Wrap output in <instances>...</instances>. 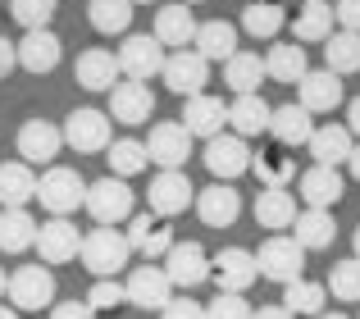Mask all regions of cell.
<instances>
[{"label":"cell","instance_id":"6da1fadb","mask_svg":"<svg viewBox=\"0 0 360 319\" xmlns=\"http://www.w3.org/2000/svg\"><path fill=\"white\" fill-rule=\"evenodd\" d=\"M82 205H87V214L101 228H115V223H128L137 214V192L123 178H96V183H87Z\"/></svg>","mask_w":360,"mask_h":319},{"label":"cell","instance_id":"7a4b0ae2","mask_svg":"<svg viewBox=\"0 0 360 319\" xmlns=\"http://www.w3.org/2000/svg\"><path fill=\"white\" fill-rule=\"evenodd\" d=\"M82 196H87V183H82V174L69 169V164H51L41 178H37V201H41L55 219H69V214L82 205Z\"/></svg>","mask_w":360,"mask_h":319},{"label":"cell","instance_id":"3957f363","mask_svg":"<svg viewBox=\"0 0 360 319\" xmlns=\"http://www.w3.org/2000/svg\"><path fill=\"white\" fill-rule=\"evenodd\" d=\"M78 256H82V265H87L96 278H115L119 269L132 260V247H128V237H123L119 228H91L87 237H82Z\"/></svg>","mask_w":360,"mask_h":319},{"label":"cell","instance_id":"277c9868","mask_svg":"<svg viewBox=\"0 0 360 319\" xmlns=\"http://www.w3.org/2000/svg\"><path fill=\"white\" fill-rule=\"evenodd\" d=\"M5 297L14 311H51L55 306V274L51 265H18L5 283Z\"/></svg>","mask_w":360,"mask_h":319},{"label":"cell","instance_id":"5b68a950","mask_svg":"<svg viewBox=\"0 0 360 319\" xmlns=\"http://www.w3.org/2000/svg\"><path fill=\"white\" fill-rule=\"evenodd\" d=\"M255 256V269H260V278H269V283H297L301 269H306V251L297 247L292 237H283V233H274L269 242H264L260 251H251Z\"/></svg>","mask_w":360,"mask_h":319},{"label":"cell","instance_id":"8992f818","mask_svg":"<svg viewBox=\"0 0 360 319\" xmlns=\"http://www.w3.org/2000/svg\"><path fill=\"white\" fill-rule=\"evenodd\" d=\"M115 60H119V78L146 82V78H160V69H165V46L150 32H128Z\"/></svg>","mask_w":360,"mask_h":319},{"label":"cell","instance_id":"52a82bcc","mask_svg":"<svg viewBox=\"0 0 360 319\" xmlns=\"http://www.w3.org/2000/svg\"><path fill=\"white\" fill-rule=\"evenodd\" d=\"M64 142L73 146L78 155H96V151H105L110 142H115V128H110V115L105 110H91V105H82V110H73L69 119H64Z\"/></svg>","mask_w":360,"mask_h":319},{"label":"cell","instance_id":"ba28073f","mask_svg":"<svg viewBox=\"0 0 360 319\" xmlns=\"http://www.w3.org/2000/svg\"><path fill=\"white\" fill-rule=\"evenodd\" d=\"M146 201H150V214H155V219H174V214H183L187 205L196 201V187L183 169H160V174L150 178Z\"/></svg>","mask_w":360,"mask_h":319},{"label":"cell","instance_id":"9c48e42d","mask_svg":"<svg viewBox=\"0 0 360 319\" xmlns=\"http://www.w3.org/2000/svg\"><path fill=\"white\" fill-rule=\"evenodd\" d=\"M123 301L137 306V311H165L174 301V283L165 278L160 265H137L128 274V283H123Z\"/></svg>","mask_w":360,"mask_h":319},{"label":"cell","instance_id":"30bf717a","mask_svg":"<svg viewBox=\"0 0 360 319\" xmlns=\"http://www.w3.org/2000/svg\"><path fill=\"white\" fill-rule=\"evenodd\" d=\"M165 278L174 287H183V292L201 287L205 278H210V256H205L201 242H174L169 256H165Z\"/></svg>","mask_w":360,"mask_h":319},{"label":"cell","instance_id":"8fae6325","mask_svg":"<svg viewBox=\"0 0 360 319\" xmlns=\"http://www.w3.org/2000/svg\"><path fill=\"white\" fill-rule=\"evenodd\" d=\"M201 160H205V169L214 174V183H233V178L251 174V146H246L242 137H233V133L210 137Z\"/></svg>","mask_w":360,"mask_h":319},{"label":"cell","instance_id":"7c38bea8","mask_svg":"<svg viewBox=\"0 0 360 319\" xmlns=\"http://www.w3.org/2000/svg\"><path fill=\"white\" fill-rule=\"evenodd\" d=\"M160 78H165V87L174 91V96H201L205 82H210V64L201 60L196 51H174L165 55V69H160Z\"/></svg>","mask_w":360,"mask_h":319},{"label":"cell","instance_id":"4fadbf2b","mask_svg":"<svg viewBox=\"0 0 360 319\" xmlns=\"http://www.w3.org/2000/svg\"><path fill=\"white\" fill-rule=\"evenodd\" d=\"M210 278H214V287H219V292L242 297L246 287L260 278V269H255V256L246 247H224L219 256H210Z\"/></svg>","mask_w":360,"mask_h":319},{"label":"cell","instance_id":"5bb4252c","mask_svg":"<svg viewBox=\"0 0 360 319\" xmlns=\"http://www.w3.org/2000/svg\"><path fill=\"white\" fill-rule=\"evenodd\" d=\"M32 247L41 251V265H69V260H78L82 233H78V223H69V219H46V223H37Z\"/></svg>","mask_w":360,"mask_h":319},{"label":"cell","instance_id":"9a60e30c","mask_svg":"<svg viewBox=\"0 0 360 319\" xmlns=\"http://www.w3.org/2000/svg\"><path fill=\"white\" fill-rule=\"evenodd\" d=\"M196 214H201L210 228H233L242 214V192L233 183H210L196 192Z\"/></svg>","mask_w":360,"mask_h":319},{"label":"cell","instance_id":"2e32d148","mask_svg":"<svg viewBox=\"0 0 360 319\" xmlns=\"http://www.w3.org/2000/svg\"><path fill=\"white\" fill-rule=\"evenodd\" d=\"M14 55H18V69L51 73V69H60V60H64V41L51 27H41V32H23V41H14Z\"/></svg>","mask_w":360,"mask_h":319},{"label":"cell","instance_id":"e0dca14e","mask_svg":"<svg viewBox=\"0 0 360 319\" xmlns=\"http://www.w3.org/2000/svg\"><path fill=\"white\" fill-rule=\"evenodd\" d=\"M64 146V133L55 124H46V119H27L23 128H18V155H23V164H55V155H60Z\"/></svg>","mask_w":360,"mask_h":319},{"label":"cell","instance_id":"ac0fdd59","mask_svg":"<svg viewBox=\"0 0 360 319\" xmlns=\"http://www.w3.org/2000/svg\"><path fill=\"white\" fill-rule=\"evenodd\" d=\"M128 247L137 251V256H146V265H155V260L169 256V247H174V228H165V223L155 219V214H132L128 219Z\"/></svg>","mask_w":360,"mask_h":319},{"label":"cell","instance_id":"d6986e66","mask_svg":"<svg viewBox=\"0 0 360 319\" xmlns=\"http://www.w3.org/2000/svg\"><path fill=\"white\" fill-rule=\"evenodd\" d=\"M146 155L160 169H183L187 155H192V137H187L183 124H155L146 137Z\"/></svg>","mask_w":360,"mask_h":319},{"label":"cell","instance_id":"ffe728a7","mask_svg":"<svg viewBox=\"0 0 360 319\" xmlns=\"http://www.w3.org/2000/svg\"><path fill=\"white\" fill-rule=\"evenodd\" d=\"M297 187H301V201H306V210H333L338 201H342L347 183L338 169H324V164H310L306 174H297Z\"/></svg>","mask_w":360,"mask_h":319},{"label":"cell","instance_id":"44dd1931","mask_svg":"<svg viewBox=\"0 0 360 319\" xmlns=\"http://www.w3.org/2000/svg\"><path fill=\"white\" fill-rule=\"evenodd\" d=\"M224 124H229V105H224L219 96H210V91H201V96H187V105H183V128H187V137H219L224 133Z\"/></svg>","mask_w":360,"mask_h":319},{"label":"cell","instance_id":"7402d4cb","mask_svg":"<svg viewBox=\"0 0 360 319\" xmlns=\"http://www.w3.org/2000/svg\"><path fill=\"white\" fill-rule=\"evenodd\" d=\"M297 91H301L297 105L306 110V115H328V110L342 105V78L328 73V69H310L306 78L297 82Z\"/></svg>","mask_w":360,"mask_h":319},{"label":"cell","instance_id":"603a6c76","mask_svg":"<svg viewBox=\"0 0 360 319\" xmlns=\"http://www.w3.org/2000/svg\"><path fill=\"white\" fill-rule=\"evenodd\" d=\"M150 115H155V96H150L146 82H115V91H110V119L137 128Z\"/></svg>","mask_w":360,"mask_h":319},{"label":"cell","instance_id":"cb8c5ba5","mask_svg":"<svg viewBox=\"0 0 360 319\" xmlns=\"http://www.w3.org/2000/svg\"><path fill=\"white\" fill-rule=\"evenodd\" d=\"M73 78H78V87H87V91H115V82H119L115 51H101V46L82 51L78 64H73Z\"/></svg>","mask_w":360,"mask_h":319},{"label":"cell","instance_id":"d4e9b609","mask_svg":"<svg viewBox=\"0 0 360 319\" xmlns=\"http://www.w3.org/2000/svg\"><path fill=\"white\" fill-rule=\"evenodd\" d=\"M150 37H155L160 46H174V51H192V41H196V18H192V9L178 5V0H174V5H165L155 14V32H150Z\"/></svg>","mask_w":360,"mask_h":319},{"label":"cell","instance_id":"484cf974","mask_svg":"<svg viewBox=\"0 0 360 319\" xmlns=\"http://www.w3.org/2000/svg\"><path fill=\"white\" fill-rule=\"evenodd\" d=\"M27 201H37V174L23 160L0 164V210H27Z\"/></svg>","mask_w":360,"mask_h":319},{"label":"cell","instance_id":"4316f807","mask_svg":"<svg viewBox=\"0 0 360 319\" xmlns=\"http://www.w3.org/2000/svg\"><path fill=\"white\" fill-rule=\"evenodd\" d=\"M192 51L201 55L205 64L210 60H233L238 55V27L229 18H210V23H196V41Z\"/></svg>","mask_w":360,"mask_h":319},{"label":"cell","instance_id":"83f0119b","mask_svg":"<svg viewBox=\"0 0 360 319\" xmlns=\"http://www.w3.org/2000/svg\"><path fill=\"white\" fill-rule=\"evenodd\" d=\"M310 133H315V119L301 105H274L269 110V137L278 146H306Z\"/></svg>","mask_w":360,"mask_h":319},{"label":"cell","instance_id":"f1b7e54d","mask_svg":"<svg viewBox=\"0 0 360 319\" xmlns=\"http://www.w3.org/2000/svg\"><path fill=\"white\" fill-rule=\"evenodd\" d=\"M352 133H347L342 124H324V128H315L310 133V142H306V151L315 155V164H324V169H338V164H347V155H352Z\"/></svg>","mask_w":360,"mask_h":319},{"label":"cell","instance_id":"f546056e","mask_svg":"<svg viewBox=\"0 0 360 319\" xmlns=\"http://www.w3.org/2000/svg\"><path fill=\"white\" fill-rule=\"evenodd\" d=\"M292 242H297L301 251H324L333 247L338 237V223H333V210H301L297 219H292Z\"/></svg>","mask_w":360,"mask_h":319},{"label":"cell","instance_id":"4dcf8cb0","mask_svg":"<svg viewBox=\"0 0 360 319\" xmlns=\"http://www.w3.org/2000/svg\"><path fill=\"white\" fill-rule=\"evenodd\" d=\"M338 32L333 23V5L328 0H306L292 18V41H328Z\"/></svg>","mask_w":360,"mask_h":319},{"label":"cell","instance_id":"1f68e13d","mask_svg":"<svg viewBox=\"0 0 360 319\" xmlns=\"http://www.w3.org/2000/svg\"><path fill=\"white\" fill-rule=\"evenodd\" d=\"M269 100H260V91L255 96H233V105H229V124H233V137H260V133H269Z\"/></svg>","mask_w":360,"mask_h":319},{"label":"cell","instance_id":"d6a6232c","mask_svg":"<svg viewBox=\"0 0 360 319\" xmlns=\"http://www.w3.org/2000/svg\"><path fill=\"white\" fill-rule=\"evenodd\" d=\"M264 82V60L255 51H238L233 60H224V87L233 96H255Z\"/></svg>","mask_w":360,"mask_h":319},{"label":"cell","instance_id":"836d02e7","mask_svg":"<svg viewBox=\"0 0 360 319\" xmlns=\"http://www.w3.org/2000/svg\"><path fill=\"white\" fill-rule=\"evenodd\" d=\"M306 73H310V60H306V46H297V41H278L264 55V78H274V82H292L297 87Z\"/></svg>","mask_w":360,"mask_h":319},{"label":"cell","instance_id":"e575fe53","mask_svg":"<svg viewBox=\"0 0 360 319\" xmlns=\"http://www.w3.org/2000/svg\"><path fill=\"white\" fill-rule=\"evenodd\" d=\"M105 160H110V178H137L150 169V155H146V142H137V137H119V142L105 146Z\"/></svg>","mask_w":360,"mask_h":319},{"label":"cell","instance_id":"d590c367","mask_svg":"<svg viewBox=\"0 0 360 319\" xmlns=\"http://www.w3.org/2000/svg\"><path fill=\"white\" fill-rule=\"evenodd\" d=\"M242 27L251 37H260V41H274V37L288 27V9H283L278 0H255V5L242 9Z\"/></svg>","mask_w":360,"mask_h":319},{"label":"cell","instance_id":"8d00e7d4","mask_svg":"<svg viewBox=\"0 0 360 319\" xmlns=\"http://www.w3.org/2000/svg\"><path fill=\"white\" fill-rule=\"evenodd\" d=\"M292 219H297L292 192H269V187H264V192L255 196V223H260V228L283 233V228H292Z\"/></svg>","mask_w":360,"mask_h":319},{"label":"cell","instance_id":"74e56055","mask_svg":"<svg viewBox=\"0 0 360 319\" xmlns=\"http://www.w3.org/2000/svg\"><path fill=\"white\" fill-rule=\"evenodd\" d=\"M37 242V219L27 210H0V251L18 256Z\"/></svg>","mask_w":360,"mask_h":319},{"label":"cell","instance_id":"f35d334b","mask_svg":"<svg viewBox=\"0 0 360 319\" xmlns=\"http://www.w3.org/2000/svg\"><path fill=\"white\" fill-rule=\"evenodd\" d=\"M132 0H91L87 5V18H91V27L96 32H105V37H123L132 27Z\"/></svg>","mask_w":360,"mask_h":319},{"label":"cell","instance_id":"ab89813d","mask_svg":"<svg viewBox=\"0 0 360 319\" xmlns=\"http://www.w3.org/2000/svg\"><path fill=\"white\" fill-rule=\"evenodd\" d=\"M324 69L347 78V73H360V37L356 32H333L324 41Z\"/></svg>","mask_w":360,"mask_h":319},{"label":"cell","instance_id":"60d3db41","mask_svg":"<svg viewBox=\"0 0 360 319\" xmlns=\"http://www.w3.org/2000/svg\"><path fill=\"white\" fill-rule=\"evenodd\" d=\"M324 301H328L324 283H310V278H297V283L283 287V311L292 319L297 315H324Z\"/></svg>","mask_w":360,"mask_h":319},{"label":"cell","instance_id":"b9f144b4","mask_svg":"<svg viewBox=\"0 0 360 319\" xmlns=\"http://www.w3.org/2000/svg\"><path fill=\"white\" fill-rule=\"evenodd\" d=\"M251 174L260 178L269 192H288L292 183H297V160L292 155H251Z\"/></svg>","mask_w":360,"mask_h":319},{"label":"cell","instance_id":"7bdbcfd3","mask_svg":"<svg viewBox=\"0 0 360 319\" xmlns=\"http://www.w3.org/2000/svg\"><path fill=\"white\" fill-rule=\"evenodd\" d=\"M9 14L23 32H41L55 18V0H9Z\"/></svg>","mask_w":360,"mask_h":319},{"label":"cell","instance_id":"ee69618b","mask_svg":"<svg viewBox=\"0 0 360 319\" xmlns=\"http://www.w3.org/2000/svg\"><path fill=\"white\" fill-rule=\"evenodd\" d=\"M324 292H333L338 301H360V260H338L333 269H328V287Z\"/></svg>","mask_w":360,"mask_h":319},{"label":"cell","instance_id":"f6af8a7d","mask_svg":"<svg viewBox=\"0 0 360 319\" xmlns=\"http://www.w3.org/2000/svg\"><path fill=\"white\" fill-rule=\"evenodd\" d=\"M82 301H87L91 311H119V306H123V283H119V278H96Z\"/></svg>","mask_w":360,"mask_h":319},{"label":"cell","instance_id":"bcb514c9","mask_svg":"<svg viewBox=\"0 0 360 319\" xmlns=\"http://www.w3.org/2000/svg\"><path fill=\"white\" fill-rule=\"evenodd\" d=\"M205 319H251V301L233 292H219L210 306H205Z\"/></svg>","mask_w":360,"mask_h":319},{"label":"cell","instance_id":"7dc6e473","mask_svg":"<svg viewBox=\"0 0 360 319\" xmlns=\"http://www.w3.org/2000/svg\"><path fill=\"white\" fill-rule=\"evenodd\" d=\"M333 23H338V32H356L360 37V0H338Z\"/></svg>","mask_w":360,"mask_h":319},{"label":"cell","instance_id":"c3c4849f","mask_svg":"<svg viewBox=\"0 0 360 319\" xmlns=\"http://www.w3.org/2000/svg\"><path fill=\"white\" fill-rule=\"evenodd\" d=\"M160 319H205V306L192 301V297H174V301L160 311Z\"/></svg>","mask_w":360,"mask_h":319},{"label":"cell","instance_id":"681fc988","mask_svg":"<svg viewBox=\"0 0 360 319\" xmlns=\"http://www.w3.org/2000/svg\"><path fill=\"white\" fill-rule=\"evenodd\" d=\"M51 319H96V311H91L87 301H55Z\"/></svg>","mask_w":360,"mask_h":319},{"label":"cell","instance_id":"f907efd6","mask_svg":"<svg viewBox=\"0 0 360 319\" xmlns=\"http://www.w3.org/2000/svg\"><path fill=\"white\" fill-rule=\"evenodd\" d=\"M18 69V55H14V41L9 37H0V78H9V73Z\"/></svg>","mask_w":360,"mask_h":319},{"label":"cell","instance_id":"816d5d0a","mask_svg":"<svg viewBox=\"0 0 360 319\" xmlns=\"http://www.w3.org/2000/svg\"><path fill=\"white\" fill-rule=\"evenodd\" d=\"M347 133L360 137V96L352 100V105H347Z\"/></svg>","mask_w":360,"mask_h":319},{"label":"cell","instance_id":"f5cc1de1","mask_svg":"<svg viewBox=\"0 0 360 319\" xmlns=\"http://www.w3.org/2000/svg\"><path fill=\"white\" fill-rule=\"evenodd\" d=\"M251 319H292L283 306H260V311H251Z\"/></svg>","mask_w":360,"mask_h":319},{"label":"cell","instance_id":"db71d44e","mask_svg":"<svg viewBox=\"0 0 360 319\" xmlns=\"http://www.w3.org/2000/svg\"><path fill=\"white\" fill-rule=\"evenodd\" d=\"M347 164H352V178H360V146H352V155H347Z\"/></svg>","mask_w":360,"mask_h":319},{"label":"cell","instance_id":"11a10c76","mask_svg":"<svg viewBox=\"0 0 360 319\" xmlns=\"http://www.w3.org/2000/svg\"><path fill=\"white\" fill-rule=\"evenodd\" d=\"M0 319H18V311L14 306H0Z\"/></svg>","mask_w":360,"mask_h":319},{"label":"cell","instance_id":"9f6ffc18","mask_svg":"<svg viewBox=\"0 0 360 319\" xmlns=\"http://www.w3.org/2000/svg\"><path fill=\"white\" fill-rule=\"evenodd\" d=\"M315 319H352V315H342V311H333V315H328V311H324V315H315Z\"/></svg>","mask_w":360,"mask_h":319},{"label":"cell","instance_id":"6f0895ef","mask_svg":"<svg viewBox=\"0 0 360 319\" xmlns=\"http://www.w3.org/2000/svg\"><path fill=\"white\" fill-rule=\"evenodd\" d=\"M352 247H356V260H360V228L352 233Z\"/></svg>","mask_w":360,"mask_h":319},{"label":"cell","instance_id":"680465c9","mask_svg":"<svg viewBox=\"0 0 360 319\" xmlns=\"http://www.w3.org/2000/svg\"><path fill=\"white\" fill-rule=\"evenodd\" d=\"M5 283H9V278H5V269H0V301H5Z\"/></svg>","mask_w":360,"mask_h":319},{"label":"cell","instance_id":"91938a15","mask_svg":"<svg viewBox=\"0 0 360 319\" xmlns=\"http://www.w3.org/2000/svg\"><path fill=\"white\" fill-rule=\"evenodd\" d=\"M132 5H155V0H132Z\"/></svg>","mask_w":360,"mask_h":319},{"label":"cell","instance_id":"94428289","mask_svg":"<svg viewBox=\"0 0 360 319\" xmlns=\"http://www.w3.org/2000/svg\"><path fill=\"white\" fill-rule=\"evenodd\" d=\"M178 5H201V0H178Z\"/></svg>","mask_w":360,"mask_h":319}]
</instances>
